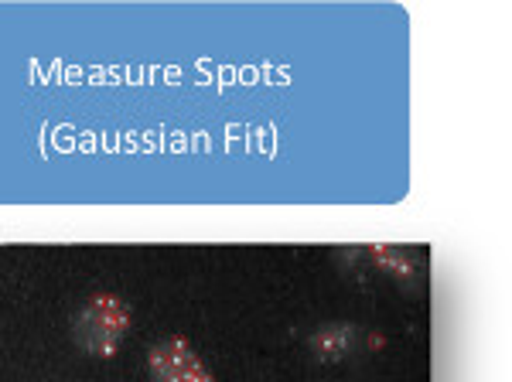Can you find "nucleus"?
I'll return each mask as SVG.
<instances>
[{
	"label": "nucleus",
	"mask_w": 512,
	"mask_h": 382,
	"mask_svg": "<svg viewBox=\"0 0 512 382\" xmlns=\"http://www.w3.org/2000/svg\"><path fill=\"white\" fill-rule=\"evenodd\" d=\"M130 331V307L117 294H93L76 318V342L96 359H113Z\"/></svg>",
	"instance_id": "1"
},
{
	"label": "nucleus",
	"mask_w": 512,
	"mask_h": 382,
	"mask_svg": "<svg viewBox=\"0 0 512 382\" xmlns=\"http://www.w3.org/2000/svg\"><path fill=\"white\" fill-rule=\"evenodd\" d=\"M147 372L154 382H216L202 355L195 352L188 338H164L147 355Z\"/></svg>",
	"instance_id": "2"
},
{
	"label": "nucleus",
	"mask_w": 512,
	"mask_h": 382,
	"mask_svg": "<svg viewBox=\"0 0 512 382\" xmlns=\"http://www.w3.org/2000/svg\"><path fill=\"white\" fill-rule=\"evenodd\" d=\"M352 345H355V328L349 325H325L311 338V348H315L318 359H325V362L345 359V355L352 352Z\"/></svg>",
	"instance_id": "3"
},
{
	"label": "nucleus",
	"mask_w": 512,
	"mask_h": 382,
	"mask_svg": "<svg viewBox=\"0 0 512 382\" xmlns=\"http://www.w3.org/2000/svg\"><path fill=\"white\" fill-rule=\"evenodd\" d=\"M373 256L379 263H383L386 270L400 273V277H410L414 273V263L407 260V256L400 253V249H390V246H373Z\"/></svg>",
	"instance_id": "4"
}]
</instances>
